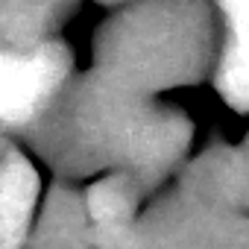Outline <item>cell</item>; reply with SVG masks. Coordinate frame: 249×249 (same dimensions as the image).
Masks as SVG:
<instances>
[{
	"label": "cell",
	"mask_w": 249,
	"mask_h": 249,
	"mask_svg": "<svg viewBox=\"0 0 249 249\" xmlns=\"http://www.w3.org/2000/svg\"><path fill=\"white\" fill-rule=\"evenodd\" d=\"M91 144L120 173L144 182L173 167L191 144V123L170 111L138 100H106L91 114Z\"/></svg>",
	"instance_id": "1"
},
{
	"label": "cell",
	"mask_w": 249,
	"mask_h": 249,
	"mask_svg": "<svg viewBox=\"0 0 249 249\" xmlns=\"http://www.w3.org/2000/svg\"><path fill=\"white\" fill-rule=\"evenodd\" d=\"M111 59L144 82L191 76L202 59V24L191 6H164L114 36Z\"/></svg>",
	"instance_id": "2"
},
{
	"label": "cell",
	"mask_w": 249,
	"mask_h": 249,
	"mask_svg": "<svg viewBox=\"0 0 249 249\" xmlns=\"http://www.w3.org/2000/svg\"><path fill=\"white\" fill-rule=\"evenodd\" d=\"M68 53L59 44L0 47V123L38 117L68 76Z\"/></svg>",
	"instance_id": "3"
},
{
	"label": "cell",
	"mask_w": 249,
	"mask_h": 249,
	"mask_svg": "<svg viewBox=\"0 0 249 249\" xmlns=\"http://www.w3.org/2000/svg\"><path fill=\"white\" fill-rule=\"evenodd\" d=\"M141 182L129 173H114L88 188L85 211L91 231L100 249H129L135 234V208H138Z\"/></svg>",
	"instance_id": "4"
},
{
	"label": "cell",
	"mask_w": 249,
	"mask_h": 249,
	"mask_svg": "<svg viewBox=\"0 0 249 249\" xmlns=\"http://www.w3.org/2000/svg\"><path fill=\"white\" fill-rule=\"evenodd\" d=\"M226 21V44L217 65L220 97L231 108H249V0H217Z\"/></svg>",
	"instance_id": "5"
},
{
	"label": "cell",
	"mask_w": 249,
	"mask_h": 249,
	"mask_svg": "<svg viewBox=\"0 0 249 249\" xmlns=\"http://www.w3.org/2000/svg\"><path fill=\"white\" fill-rule=\"evenodd\" d=\"M38 179L27 159L6 156L0 161V246L12 249L24 240L33 208H36Z\"/></svg>",
	"instance_id": "6"
},
{
	"label": "cell",
	"mask_w": 249,
	"mask_h": 249,
	"mask_svg": "<svg viewBox=\"0 0 249 249\" xmlns=\"http://www.w3.org/2000/svg\"><path fill=\"white\" fill-rule=\"evenodd\" d=\"M0 249H3V246H0Z\"/></svg>",
	"instance_id": "7"
}]
</instances>
